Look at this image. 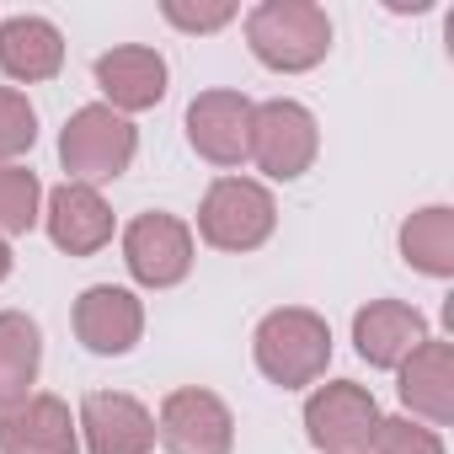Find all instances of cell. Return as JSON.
<instances>
[{"label":"cell","mask_w":454,"mask_h":454,"mask_svg":"<svg viewBox=\"0 0 454 454\" xmlns=\"http://www.w3.org/2000/svg\"><path fill=\"white\" fill-rule=\"evenodd\" d=\"M401 257L427 278H449L454 273V214L449 208L411 214L401 224Z\"/></svg>","instance_id":"obj_19"},{"label":"cell","mask_w":454,"mask_h":454,"mask_svg":"<svg viewBox=\"0 0 454 454\" xmlns=\"http://www.w3.org/2000/svg\"><path fill=\"white\" fill-rule=\"evenodd\" d=\"M65 65V38L54 22L43 17H12L0 22V70L12 81L33 86V81H54Z\"/></svg>","instance_id":"obj_16"},{"label":"cell","mask_w":454,"mask_h":454,"mask_svg":"<svg viewBox=\"0 0 454 454\" xmlns=\"http://www.w3.org/2000/svg\"><path fill=\"white\" fill-rule=\"evenodd\" d=\"M91 454H150L155 449V417L123 395V390H91L81 401V422Z\"/></svg>","instance_id":"obj_10"},{"label":"cell","mask_w":454,"mask_h":454,"mask_svg":"<svg viewBox=\"0 0 454 454\" xmlns=\"http://www.w3.org/2000/svg\"><path fill=\"white\" fill-rule=\"evenodd\" d=\"M374 454H443L438 433L411 422V417H390L374 427Z\"/></svg>","instance_id":"obj_22"},{"label":"cell","mask_w":454,"mask_h":454,"mask_svg":"<svg viewBox=\"0 0 454 454\" xmlns=\"http://www.w3.org/2000/svg\"><path fill=\"white\" fill-rule=\"evenodd\" d=\"M380 422L385 417H380L374 395L353 380H332L305 401V433L321 454H364L374 443Z\"/></svg>","instance_id":"obj_5"},{"label":"cell","mask_w":454,"mask_h":454,"mask_svg":"<svg viewBox=\"0 0 454 454\" xmlns=\"http://www.w3.org/2000/svg\"><path fill=\"white\" fill-rule=\"evenodd\" d=\"M401 401L427 417V422H449L454 417V348L449 342H422L406 364H401Z\"/></svg>","instance_id":"obj_17"},{"label":"cell","mask_w":454,"mask_h":454,"mask_svg":"<svg viewBox=\"0 0 454 454\" xmlns=\"http://www.w3.org/2000/svg\"><path fill=\"white\" fill-rule=\"evenodd\" d=\"M139 332H145V310H139V300H134L129 289L97 284V289H86V294L75 300V337H81L91 353L118 358V353H129V348L139 342Z\"/></svg>","instance_id":"obj_13"},{"label":"cell","mask_w":454,"mask_h":454,"mask_svg":"<svg viewBox=\"0 0 454 454\" xmlns=\"http://www.w3.org/2000/svg\"><path fill=\"white\" fill-rule=\"evenodd\" d=\"M353 342H358V358L374 364V369H401L422 342H427V321L401 305V300H369L358 316H353Z\"/></svg>","instance_id":"obj_12"},{"label":"cell","mask_w":454,"mask_h":454,"mask_svg":"<svg viewBox=\"0 0 454 454\" xmlns=\"http://www.w3.org/2000/svg\"><path fill=\"white\" fill-rule=\"evenodd\" d=\"M0 454H81L75 417L59 395H27L0 411Z\"/></svg>","instance_id":"obj_11"},{"label":"cell","mask_w":454,"mask_h":454,"mask_svg":"<svg viewBox=\"0 0 454 454\" xmlns=\"http://www.w3.org/2000/svg\"><path fill=\"white\" fill-rule=\"evenodd\" d=\"M155 433H160V443L171 454H231L236 417H231V406H224L214 390L187 385V390H171L160 401V427Z\"/></svg>","instance_id":"obj_8"},{"label":"cell","mask_w":454,"mask_h":454,"mask_svg":"<svg viewBox=\"0 0 454 454\" xmlns=\"http://www.w3.org/2000/svg\"><path fill=\"white\" fill-rule=\"evenodd\" d=\"M123 262H129V273L145 289H171L192 268V231L176 214L150 208V214H139L123 231Z\"/></svg>","instance_id":"obj_7"},{"label":"cell","mask_w":454,"mask_h":454,"mask_svg":"<svg viewBox=\"0 0 454 454\" xmlns=\"http://www.w3.org/2000/svg\"><path fill=\"white\" fill-rule=\"evenodd\" d=\"M134 150H139V134H134V123L123 118V113H113V107H81L70 123H65V134H59V160H65V171H70V182H113V176H123L129 171V160H134Z\"/></svg>","instance_id":"obj_4"},{"label":"cell","mask_w":454,"mask_h":454,"mask_svg":"<svg viewBox=\"0 0 454 454\" xmlns=\"http://www.w3.org/2000/svg\"><path fill=\"white\" fill-rule=\"evenodd\" d=\"M187 139L214 166H241L252 155V102L241 91H203V97H192Z\"/></svg>","instance_id":"obj_9"},{"label":"cell","mask_w":454,"mask_h":454,"mask_svg":"<svg viewBox=\"0 0 454 454\" xmlns=\"http://www.w3.org/2000/svg\"><path fill=\"white\" fill-rule=\"evenodd\" d=\"M236 17V6H187V0H166V22H176L182 33H214Z\"/></svg>","instance_id":"obj_23"},{"label":"cell","mask_w":454,"mask_h":454,"mask_svg":"<svg viewBox=\"0 0 454 454\" xmlns=\"http://www.w3.org/2000/svg\"><path fill=\"white\" fill-rule=\"evenodd\" d=\"M273 224H278V203L252 176H219L198 208V236L219 252H257L273 236Z\"/></svg>","instance_id":"obj_3"},{"label":"cell","mask_w":454,"mask_h":454,"mask_svg":"<svg viewBox=\"0 0 454 454\" xmlns=\"http://www.w3.org/2000/svg\"><path fill=\"white\" fill-rule=\"evenodd\" d=\"M49 236L59 252L70 257H91L113 241V208L102 203L97 187L86 182H65L49 192Z\"/></svg>","instance_id":"obj_14"},{"label":"cell","mask_w":454,"mask_h":454,"mask_svg":"<svg viewBox=\"0 0 454 454\" xmlns=\"http://www.w3.org/2000/svg\"><path fill=\"white\" fill-rule=\"evenodd\" d=\"M33 139H38V113L27 107V97H22V91L0 86V160L33 150Z\"/></svg>","instance_id":"obj_21"},{"label":"cell","mask_w":454,"mask_h":454,"mask_svg":"<svg viewBox=\"0 0 454 454\" xmlns=\"http://www.w3.org/2000/svg\"><path fill=\"white\" fill-rule=\"evenodd\" d=\"M38 358H43V337L22 310H0V411L27 401L33 380H38Z\"/></svg>","instance_id":"obj_18"},{"label":"cell","mask_w":454,"mask_h":454,"mask_svg":"<svg viewBox=\"0 0 454 454\" xmlns=\"http://www.w3.org/2000/svg\"><path fill=\"white\" fill-rule=\"evenodd\" d=\"M332 364V332L316 310H273L262 316L257 326V369L284 385V390H300V385H316Z\"/></svg>","instance_id":"obj_2"},{"label":"cell","mask_w":454,"mask_h":454,"mask_svg":"<svg viewBox=\"0 0 454 454\" xmlns=\"http://www.w3.org/2000/svg\"><path fill=\"white\" fill-rule=\"evenodd\" d=\"M316 145H321L316 118H310L300 102H284V97H278V102L252 107V160H257L268 176H278V182L305 176L310 160H316Z\"/></svg>","instance_id":"obj_6"},{"label":"cell","mask_w":454,"mask_h":454,"mask_svg":"<svg viewBox=\"0 0 454 454\" xmlns=\"http://www.w3.org/2000/svg\"><path fill=\"white\" fill-rule=\"evenodd\" d=\"M97 86L107 91L113 113H145L166 97V59L145 43H123L107 49L97 59Z\"/></svg>","instance_id":"obj_15"},{"label":"cell","mask_w":454,"mask_h":454,"mask_svg":"<svg viewBox=\"0 0 454 454\" xmlns=\"http://www.w3.org/2000/svg\"><path fill=\"white\" fill-rule=\"evenodd\" d=\"M247 43L268 70H310L332 49V22L310 0H262L247 17Z\"/></svg>","instance_id":"obj_1"},{"label":"cell","mask_w":454,"mask_h":454,"mask_svg":"<svg viewBox=\"0 0 454 454\" xmlns=\"http://www.w3.org/2000/svg\"><path fill=\"white\" fill-rule=\"evenodd\" d=\"M43 187L27 166H0V236H27L38 224Z\"/></svg>","instance_id":"obj_20"},{"label":"cell","mask_w":454,"mask_h":454,"mask_svg":"<svg viewBox=\"0 0 454 454\" xmlns=\"http://www.w3.org/2000/svg\"><path fill=\"white\" fill-rule=\"evenodd\" d=\"M12 273V247H6V236H0V278Z\"/></svg>","instance_id":"obj_24"}]
</instances>
